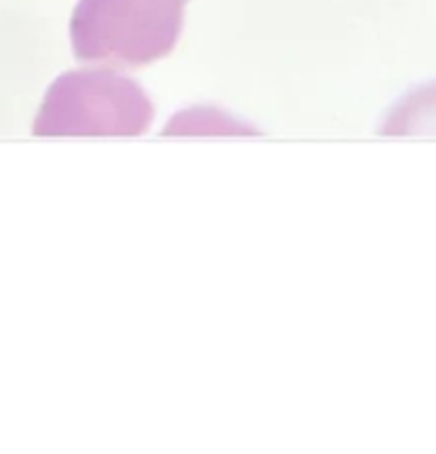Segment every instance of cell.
I'll list each match as a JSON object with an SVG mask.
<instances>
[{
	"instance_id": "1",
	"label": "cell",
	"mask_w": 436,
	"mask_h": 454,
	"mask_svg": "<svg viewBox=\"0 0 436 454\" xmlns=\"http://www.w3.org/2000/svg\"><path fill=\"white\" fill-rule=\"evenodd\" d=\"M179 29L175 0H82L71 22V44L82 62L135 69L171 54Z\"/></svg>"
},
{
	"instance_id": "2",
	"label": "cell",
	"mask_w": 436,
	"mask_h": 454,
	"mask_svg": "<svg viewBox=\"0 0 436 454\" xmlns=\"http://www.w3.org/2000/svg\"><path fill=\"white\" fill-rule=\"evenodd\" d=\"M153 104L139 84L113 69L65 73L46 93L36 135H139Z\"/></svg>"
}]
</instances>
